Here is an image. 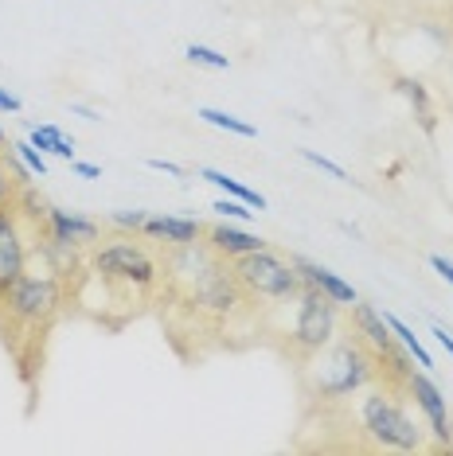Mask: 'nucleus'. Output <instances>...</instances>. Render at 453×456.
I'll list each match as a JSON object with an SVG mask.
<instances>
[{
  "mask_svg": "<svg viewBox=\"0 0 453 456\" xmlns=\"http://www.w3.org/2000/svg\"><path fill=\"white\" fill-rule=\"evenodd\" d=\"M215 211H219V215H231V219H251V215H254L246 203L226 200V195H223V200H215Z\"/></svg>",
  "mask_w": 453,
  "mask_h": 456,
  "instance_id": "obj_24",
  "label": "nucleus"
},
{
  "mask_svg": "<svg viewBox=\"0 0 453 456\" xmlns=\"http://www.w3.org/2000/svg\"><path fill=\"white\" fill-rule=\"evenodd\" d=\"M430 269H434L441 281H449V285H453V262H446L441 254H434V257H430Z\"/></svg>",
  "mask_w": 453,
  "mask_h": 456,
  "instance_id": "obj_25",
  "label": "nucleus"
},
{
  "mask_svg": "<svg viewBox=\"0 0 453 456\" xmlns=\"http://www.w3.org/2000/svg\"><path fill=\"white\" fill-rule=\"evenodd\" d=\"M70 168H75V172L82 175V180H98V175H102L98 164H86V160H70Z\"/></svg>",
  "mask_w": 453,
  "mask_h": 456,
  "instance_id": "obj_26",
  "label": "nucleus"
},
{
  "mask_svg": "<svg viewBox=\"0 0 453 456\" xmlns=\"http://www.w3.org/2000/svg\"><path fill=\"white\" fill-rule=\"evenodd\" d=\"M70 293H75L70 281H63L51 269H28L8 289L4 305H0V336H4V347L12 351L24 379L28 370H36L44 362V344L51 328L59 324V316H63Z\"/></svg>",
  "mask_w": 453,
  "mask_h": 456,
  "instance_id": "obj_1",
  "label": "nucleus"
},
{
  "mask_svg": "<svg viewBox=\"0 0 453 456\" xmlns=\"http://www.w3.org/2000/svg\"><path fill=\"white\" fill-rule=\"evenodd\" d=\"M86 277L98 281L106 293H118L126 305L133 300H152L164 293V257H157L137 234H113L90 250Z\"/></svg>",
  "mask_w": 453,
  "mask_h": 456,
  "instance_id": "obj_2",
  "label": "nucleus"
},
{
  "mask_svg": "<svg viewBox=\"0 0 453 456\" xmlns=\"http://www.w3.org/2000/svg\"><path fill=\"white\" fill-rule=\"evenodd\" d=\"M340 336V305L321 289L305 285L297 293V313L290 328V355L301 362L309 355H317L321 347H328Z\"/></svg>",
  "mask_w": 453,
  "mask_h": 456,
  "instance_id": "obj_6",
  "label": "nucleus"
},
{
  "mask_svg": "<svg viewBox=\"0 0 453 456\" xmlns=\"http://www.w3.org/2000/svg\"><path fill=\"white\" fill-rule=\"evenodd\" d=\"M200 180H208V183H215L223 195H231V200H239V203H246L251 211H266V195L262 191H254V188H246V183H239V180H231L226 172H215V168H203L200 172Z\"/></svg>",
  "mask_w": 453,
  "mask_h": 456,
  "instance_id": "obj_14",
  "label": "nucleus"
},
{
  "mask_svg": "<svg viewBox=\"0 0 453 456\" xmlns=\"http://www.w3.org/2000/svg\"><path fill=\"white\" fill-rule=\"evenodd\" d=\"M403 390L407 398H415V406L422 410V418H426V429L434 433L438 444H453V433H449V413H446V398H441V390L430 382L426 370H407L403 375Z\"/></svg>",
  "mask_w": 453,
  "mask_h": 456,
  "instance_id": "obj_10",
  "label": "nucleus"
},
{
  "mask_svg": "<svg viewBox=\"0 0 453 456\" xmlns=\"http://www.w3.org/2000/svg\"><path fill=\"white\" fill-rule=\"evenodd\" d=\"M395 90L410 102V110H415V118H418V126L422 133H434V106H430V94H426V86H422L418 78H395Z\"/></svg>",
  "mask_w": 453,
  "mask_h": 456,
  "instance_id": "obj_15",
  "label": "nucleus"
},
{
  "mask_svg": "<svg viewBox=\"0 0 453 456\" xmlns=\"http://www.w3.org/2000/svg\"><path fill=\"white\" fill-rule=\"evenodd\" d=\"M348 324H352V336L364 339V344L379 355V362H387L391 375L403 382V375L410 370V362H407L403 351H399V339H395V331L387 328L383 313L372 308V305H364V300H356V305H348Z\"/></svg>",
  "mask_w": 453,
  "mask_h": 456,
  "instance_id": "obj_8",
  "label": "nucleus"
},
{
  "mask_svg": "<svg viewBox=\"0 0 453 456\" xmlns=\"http://www.w3.org/2000/svg\"><path fill=\"white\" fill-rule=\"evenodd\" d=\"M28 141H32L39 152H55V157H63V160H75V141H67L55 126H32Z\"/></svg>",
  "mask_w": 453,
  "mask_h": 456,
  "instance_id": "obj_16",
  "label": "nucleus"
},
{
  "mask_svg": "<svg viewBox=\"0 0 453 456\" xmlns=\"http://www.w3.org/2000/svg\"><path fill=\"white\" fill-rule=\"evenodd\" d=\"M383 320H387V328H391V331H395L399 347H403V351H407V355H410V359H415V362H418V367H422V370H426V367H434V359H430V355H426V347H422V344H418V336H415V331H410V328L403 324V320H399V316H391V313H383Z\"/></svg>",
  "mask_w": 453,
  "mask_h": 456,
  "instance_id": "obj_17",
  "label": "nucleus"
},
{
  "mask_svg": "<svg viewBox=\"0 0 453 456\" xmlns=\"http://www.w3.org/2000/svg\"><path fill=\"white\" fill-rule=\"evenodd\" d=\"M297 367H301L305 394L309 398H321V402L352 398V394L372 387V382L383 375L379 355L356 336H336L328 347H321L317 355L301 359Z\"/></svg>",
  "mask_w": 453,
  "mask_h": 456,
  "instance_id": "obj_3",
  "label": "nucleus"
},
{
  "mask_svg": "<svg viewBox=\"0 0 453 456\" xmlns=\"http://www.w3.org/2000/svg\"><path fill=\"white\" fill-rule=\"evenodd\" d=\"M141 238L157 246H188V242H200L203 238V223L195 219H180V215H149L145 226H141Z\"/></svg>",
  "mask_w": 453,
  "mask_h": 456,
  "instance_id": "obj_11",
  "label": "nucleus"
},
{
  "mask_svg": "<svg viewBox=\"0 0 453 456\" xmlns=\"http://www.w3.org/2000/svg\"><path fill=\"white\" fill-rule=\"evenodd\" d=\"M24 106H20L16 94H8V90H0V113H20Z\"/></svg>",
  "mask_w": 453,
  "mask_h": 456,
  "instance_id": "obj_28",
  "label": "nucleus"
},
{
  "mask_svg": "<svg viewBox=\"0 0 453 456\" xmlns=\"http://www.w3.org/2000/svg\"><path fill=\"white\" fill-rule=\"evenodd\" d=\"M293 265H297V273H301V281L305 285H313V289H321V293H328L336 300V305H356V289L344 281L340 273H333V269H325V265H317V262H309V257H293Z\"/></svg>",
  "mask_w": 453,
  "mask_h": 456,
  "instance_id": "obj_13",
  "label": "nucleus"
},
{
  "mask_svg": "<svg viewBox=\"0 0 453 456\" xmlns=\"http://www.w3.org/2000/svg\"><path fill=\"white\" fill-rule=\"evenodd\" d=\"M184 55H188V63H195V67H211V70L231 67V59L219 55V51H211V47H203V44H188L184 47Z\"/></svg>",
  "mask_w": 453,
  "mask_h": 456,
  "instance_id": "obj_19",
  "label": "nucleus"
},
{
  "mask_svg": "<svg viewBox=\"0 0 453 456\" xmlns=\"http://www.w3.org/2000/svg\"><path fill=\"white\" fill-rule=\"evenodd\" d=\"M301 160H305V164H313V168H321V172H328L333 180H348V172L340 168V164H333L328 157H321V152H313V149H301Z\"/></svg>",
  "mask_w": 453,
  "mask_h": 456,
  "instance_id": "obj_23",
  "label": "nucleus"
},
{
  "mask_svg": "<svg viewBox=\"0 0 453 456\" xmlns=\"http://www.w3.org/2000/svg\"><path fill=\"white\" fill-rule=\"evenodd\" d=\"M231 273L251 305H285V300H297V293L305 289L293 257H282L277 250H270V246L235 257Z\"/></svg>",
  "mask_w": 453,
  "mask_h": 456,
  "instance_id": "obj_5",
  "label": "nucleus"
},
{
  "mask_svg": "<svg viewBox=\"0 0 453 456\" xmlns=\"http://www.w3.org/2000/svg\"><path fill=\"white\" fill-rule=\"evenodd\" d=\"M356 433L372 449L383 452H422L426 444V429L410 418V410L399 402L391 387H364L356 402Z\"/></svg>",
  "mask_w": 453,
  "mask_h": 456,
  "instance_id": "obj_4",
  "label": "nucleus"
},
{
  "mask_svg": "<svg viewBox=\"0 0 453 456\" xmlns=\"http://www.w3.org/2000/svg\"><path fill=\"white\" fill-rule=\"evenodd\" d=\"M149 168H152V172H169V175H184V168H180V164H172V160H161V157H152V160H149Z\"/></svg>",
  "mask_w": 453,
  "mask_h": 456,
  "instance_id": "obj_27",
  "label": "nucleus"
},
{
  "mask_svg": "<svg viewBox=\"0 0 453 456\" xmlns=\"http://www.w3.org/2000/svg\"><path fill=\"white\" fill-rule=\"evenodd\" d=\"M195 118H203V121H208V126H215V129H226V133H235V137H259V129H254L251 121L235 118V113H226V110L200 106V110H195Z\"/></svg>",
  "mask_w": 453,
  "mask_h": 456,
  "instance_id": "obj_18",
  "label": "nucleus"
},
{
  "mask_svg": "<svg viewBox=\"0 0 453 456\" xmlns=\"http://www.w3.org/2000/svg\"><path fill=\"white\" fill-rule=\"evenodd\" d=\"M203 242H208L219 257H226V262H235V257L254 254V250H262V246H270L266 238H259V234H246V231H235V226H226V223L203 226Z\"/></svg>",
  "mask_w": 453,
  "mask_h": 456,
  "instance_id": "obj_12",
  "label": "nucleus"
},
{
  "mask_svg": "<svg viewBox=\"0 0 453 456\" xmlns=\"http://www.w3.org/2000/svg\"><path fill=\"white\" fill-rule=\"evenodd\" d=\"M28 219L36 223V215L28 211ZM39 231H47L51 238H59V242L67 246H78V250H95V246L102 242V226L95 219H86V215L78 211H59V207H39Z\"/></svg>",
  "mask_w": 453,
  "mask_h": 456,
  "instance_id": "obj_9",
  "label": "nucleus"
},
{
  "mask_svg": "<svg viewBox=\"0 0 453 456\" xmlns=\"http://www.w3.org/2000/svg\"><path fill=\"white\" fill-rule=\"evenodd\" d=\"M149 215L145 211H113L110 215V226L121 234H141V226H145Z\"/></svg>",
  "mask_w": 453,
  "mask_h": 456,
  "instance_id": "obj_22",
  "label": "nucleus"
},
{
  "mask_svg": "<svg viewBox=\"0 0 453 456\" xmlns=\"http://www.w3.org/2000/svg\"><path fill=\"white\" fill-rule=\"evenodd\" d=\"M16 168H12V157L4 160V152H0V211H4V207H12L16 203Z\"/></svg>",
  "mask_w": 453,
  "mask_h": 456,
  "instance_id": "obj_21",
  "label": "nucleus"
},
{
  "mask_svg": "<svg viewBox=\"0 0 453 456\" xmlns=\"http://www.w3.org/2000/svg\"><path fill=\"white\" fill-rule=\"evenodd\" d=\"M434 339H438V344H441V347H446L449 355H453V336H449L446 328H434Z\"/></svg>",
  "mask_w": 453,
  "mask_h": 456,
  "instance_id": "obj_29",
  "label": "nucleus"
},
{
  "mask_svg": "<svg viewBox=\"0 0 453 456\" xmlns=\"http://www.w3.org/2000/svg\"><path fill=\"white\" fill-rule=\"evenodd\" d=\"M4 149H12V141H8V133H4V126H0V152Z\"/></svg>",
  "mask_w": 453,
  "mask_h": 456,
  "instance_id": "obj_31",
  "label": "nucleus"
},
{
  "mask_svg": "<svg viewBox=\"0 0 453 456\" xmlns=\"http://www.w3.org/2000/svg\"><path fill=\"white\" fill-rule=\"evenodd\" d=\"M12 152L32 175H47V160H44V152H39L32 141H12Z\"/></svg>",
  "mask_w": 453,
  "mask_h": 456,
  "instance_id": "obj_20",
  "label": "nucleus"
},
{
  "mask_svg": "<svg viewBox=\"0 0 453 456\" xmlns=\"http://www.w3.org/2000/svg\"><path fill=\"white\" fill-rule=\"evenodd\" d=\"M28 242H32V226H28L24 207H4L0 211V305H4L8 289L28 273Z\"/></svg>",
  "mask_w": 453,
  "mask_h": 456,
  "instance_id": "obj_7",
  "label": "nucleus"
},
{
  "mask_svg": "<svg viewBox=\"0 0 453 456\" xmlns=\"http://www.w3.org/2000/svg\"><path fill=\"white\" fill-rule=\"evenodd\" d=\"M75 113H82L86 121H98V113H95V110H86V106H75Z\"/></svg>",
  "mask_w": 453,
  "mask_h": 456,
  "instance_id": "obj_30",
  "label": "nucleus"
}]
</instances>
